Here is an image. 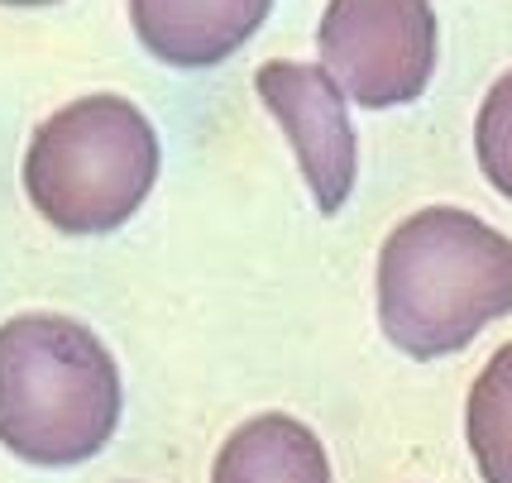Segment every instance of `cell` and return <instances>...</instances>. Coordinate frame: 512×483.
Segmentation results:
<instances>
[{
	"instance_id": "cell-1",
	"label": "cell",
	"mask_w": 512,
	"mask_h": 483,
	"mask_svg": "<svg viewBox=\"0 0 512 483\" xmlns=\"http://www.w3.org/2000/svg\"><path fill=\"white\" fill-rule=\"evenodd\" d=\"M512 311V240L455 206H426L379 254V326L412 359H441Z\"/></svg>"
},
{
	"instance_id": "cell-2",
	"label": "cell",
	"mask_w": 512,
	"mask_h": 483,
	"mask_svg": "<svg viewBox=\"0 0 512 483\" xmlns=\"http://www.w3.org/2000/svg\"><path fill=\"white\" fill-rule=\"evenodd\" d=\"M120 426V369L72 316L24 311L0 326V445L24 464L67 469Z\"/></svg>"
},
{
	"instance_id": "cell-3",
	"label": "cell",
	"mask_w": 512,
	"mask_h": 483,
	"mask_svg": "<svg viewBox=\"0 0 512 483\" xmlns=\"http://www.w3.org/2000/svg\"><path fill=\"white\" fill-rule=\"evenodd\" d=\"M154 182L158 134L125 96H82L53 110L24 154V192L63 235L120 230Z\"/></svg>"
},
{
	"instance_id": "cell-4",
	"label": "cell",
	"mask_w": 512,
	"mask_h": 483,
	"mask_svg": "<svg viewBox=\"0 0 512 483\" xmlns=\"http://www.w3.org/2000/svg\"><path fill=\"white\" fill-rule=\"evenodd\" d=\"M316 48L350 101L407 106L436 72V10L417 0H335L321 15Z\"/></svg>"
},
{
	"instance_id": "cell-5",
	"label": "cell",
	"mask_w": 512,
	"mask_h": 483,
	"mask_svg": "<svg viewBox=\"0 0 512 483\" xmlns=\"http://www.w3.org/2000/svg\"><path fill=\"white\" fill-rule=\"evenodd\" d=\"M254 87H259V101L273 110V120L283 125V134L292 139V154L307 173L316 206L335 216L350 201L359 168L345 91L335 87L321 63H264Z\"/></svg>"
},
{
	"instance_id": "cell-6",
	"label": "cell",
	"mask_w": 512,
	"mask_h": 483,
	"mask_svg": "<svg viewBox=\"0 0 512 483\" xmlns=\"http://www.w3.org/2000/svg\"><path fill=\"white\" fill-rule=\"evenodd\" d=\"M134 34L158 63L211 67L268 20L264 0H134Z\"/></svg>"
},
{
	"instance_id": "cell-7",
	"label": "cell",
	"mask_w": 512,
	"mask_h": 483,
	"mask_svg": "<svg viewBox=\"0 0 512 483\" xmlns=\"http://www.w3.org/2000/svg\"><path fill=\"white\" fill-rule=\"evenodd\" d=\"M211 483H331V460L312 426L264 412L221 445Z\"/></svg>"
},
{
	"instance_id": "cell-8",
	"label": "cell",
	"mask_w": 512,
	"mask_h": 483,
	"mask_svg": "<svg viewBox=\"0 0 512 483\" xmlns=\"http://www.w3.org/2000/svg\"><path fill=\"white\" fill-rule=\"evenodd\" d=\"M465 436L484 483H512V345L493 350L484 374L474 378Z\"/></svg>"
},
{
	"instance_id": "cell-9",
	"label": "cell",
	"mask_w": 512,
	"mask_h": 483,
	"mask_svg": "<svg viewBox=\"0 0 512 483\" xmlns=\"http://www.w3.org/2000/svg\"><path fill=\"white\" fill-rule=\"evenodd\" d=\"M474 154L493 187L512 201V72H503L489 87L479 120H474Z\"/></svg>"
}]
</instances>
